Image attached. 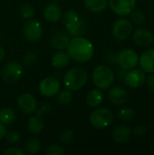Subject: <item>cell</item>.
Wrapping results in <instances>:
<instances>
[{"label": "cell", "mask_w": 154, "mask_h": 155, "mask_svg": "<svg viewBox=\"0 0 154 155\" xmlns=\"http://www.w3.org/2000/svg\"><path fill=\"white\" fill-rule=\"evenodd\" d=\"M15 119V113L13 109L9 107H5L0 110V123L7 125L11 124Z\"/></svg>", "instance_id": "obj_25"}, {"label": "cell", "mask_w": 154, "mask_h": 155, "mask_svg": "<svg viewBox=\"0 0 154 155\" xmlns=\"http://www.w3.org/2000/svg\"><path fill=\"white\" fill-rule=\"evenodd\" d=\"M18 108L25 114H33L37 109V101L31 94H22L17 100Z\"/></svg>", "instance_id": "obj_12"}, {"label": "cell", "mask_w": 154, "mask_h": 155, "mask_svg": "<svg viewBox=\"0 0 154 155\" xmlns=\"http://www.w3.org/2000/svg\"><path fill=\"white\" fill-rule=\"evenodd\" d=\"M70 41L69 35L64 32L55 33L51 38V45L57 50H64L67 47Z\"/></svg>", "instance_id": "obj_21"}, {"label": "cell", "mask_w": 154, "mask_h": 155, "mask_svg": "<svg viewBox=\"0 0 154 155\" xmlns=\"http://www.w3.org/2000/svg\"><path fill=\"white\" fill-rule=\"evenodd\" d=\"M74 137V132L72 130H65L59 135V142L64 144H69Z\"/></svg>", "instance_id": "obj_31"}, {"label": "cell", "mask_w": 154, "mask_h": 155, "mask_svg": "<svg viewBox=\"0 0 154 155\" xmlns=\"http://www.w3.org/2000/svg\"><path fill=\"white\" fill-rule=\"evenodd\" d=\"M108 99L114 105H123L129 101V93L122 86H114L109 91Z\"/></svg>", "instance_id": "obj_13"}, {"label": "cell", "mask_w": 154, "mask_h": 155, "mask_svg": "<svg viewBox=\"0 0 154 155\" xmlns=\"http://www.w3.org/2000/svg\"><path fill=\"white\" fill-rule=\"evenodd\" d=\"M133 32V24L127 18H119L113 26V35L118 41L126 40Z\"/></svg>", "instance_id": "obj_7"}, {"label": "cell", "mask_w": 154, "mask_h": 155, "mask_svg": "<svg viewBox=\"0 0 154 155\" xmlns=\"http://www.w3.org/2000/svg\"><path fill=\"white\" fill-rule=\"evenodd\" d=\"M45 153L47 155H64L65 153L63 147L58 144H52L46 148Z\"/></svg>", "instance_id": "obj_32"}, {"label": "cell", "mask_w": 154, "mask_h": 155, "mask_svg": "<svg viewBox=\"0 0 154 155\" xmlns=\"http://www.w3.org/2000/svg\"><path fill=\"white\" fill-rule=\"evenodd\" d=\"M114 81V74L107 65H98L93 72V83L100 90L110 88Z\"/></svg>", "instance_id": "obj_3"}, {"label": "cell", "mask_w": 154, "mask_h": 155, "mask_svg": "<svg viewBox=\"0 0 154 155\" xmlns=\"http://www.w3.org/2000/svg\"><path fill=\"white\" fill-rule=\"evenodd\" d=\"M70 58L78 63L89 62L94 53V48L90 40L82 36H74L70 39L66 47Z\"/></svg>", "instance_id": "obj_1"}, {"label": "cell", "mask_w": 154, "mask_h": 155, "mask_svg": "<svg viewBox=\"0 0 154 155\" xmlns=\"http://www.w3.org/2000/svg\"><path fill=\"white\" fill-rule=\"evenodd\" d=\"M44 17L50 23H56L62 17V9L56 3H50L44 9Z\"/></svg>", "instance_id": "obj_19"}, {"label": "cell", "mask_w": 154, "mask_h": 155, "mask_svg": "<svg viewBox=\"0 0 154 155\" xmlns=\"http://www.w3.org/2000/svg\"><path fill=\"white\" fill-rule=\"evenodd\" d=\"M60 82L54 77H45L39 84V92L45 97L55 96L60 91Z\"/></svg>", "instance_id": "obj_10"}, {"label": "cell", "mask_w": 154, "mask_h": 155, "mask_svg": "<svg viewBox=\"0 0 154 155\" xmlns=\"http://www.w3.org/2000/svg\"><path fill=\"white\" fill-rule=\"evenodd\" d=\"M4 57H5V50L0 45V62L4 59Z\"/></svg>", "instance_id": "obj_38"}, {"label": "cell", "mask_w": 154, "mask_h": 155, "mask_svg": "<svg viewBox=\"0 0 154 155\" xmlns=\"http://www.w3.org/2000/svg\"><path fill=\"white\" fill-rule=\"evenodd\" d=\"M73 99V94H72V91L65 89V90H62L59 91L58 94H56V101L60 105H68L71 104Z\"/></svg>", "instance_id": "obj_26"}, {"label": "cell", "mask_w": 154, "mask_h": 155, "mask_svg": "<svg viewBox=\"0 0 154 155\" xmlns=\"http://www.w3.org/2000/svg\"><path fill=\"white\" fill-rule=\"evenodd\" d=\"M54 1H55V2H57V1H60V0H54Z\"/></svg>", "instance_id": "obj_39"}, {"label": "cell", "mask_w": 154, "mask_h": 155, "mask_svg": "<svg viewBox=\"0 0 154 155\" xmlns=\"http://www.w3.org/2000/svg\"><path fill=\"white\" fill-rule=\"evenodd\" d=\"M139 64L144 73H154V49L145 51L141 57H139Z\"/></svg>", "instance_id": "obj_17"}, {"label": "cell", "mask_w": 154, "mask_h": 155, "mask_svg": "<svg viewBox=\"0 0 154 155\" xmlns=\"http://www.w3.org/2000/svg\"><path fill=\"white\" fill-rule=\"evenodd\" d=\"M116 62L123 70L129 71L138 65L139 56L133 49L124 48L121 52H119L116 58Z\"/></svg>", "instance_id": "obj_5"}, {"label": "cell", "mask_w": 154, "mask_h": 155, "mask_svg": "<svg viewBox=\"0 0 154 155\" xmlns=\"http://www.w3.org/2000/svg\"><path fill=\"white\" fill-rule=\"evenodd\" d=\"M88 81L86 71L81 67L70 68L64 75L63 82L66 89L75 92L83 88Z\"/></svg>", "instance_id": "obj_2"}, {"label": "cell", "mask_w": 154, "mask_h": 155, "mask_svg": "<svg viewBox=\"0 0 154 155\" xmlns=\"http://www.w3.org/2000/svg\"><path fill=\"white\" fill-rule=\"evenodd\" d=\"M152 43H153V44H154V37H153V40H152Z\"/></svg>", "instance_id": "obj_40"}, {"label": "cell", "mask_w": 154, "mask_h": 155, "mask_svg": "<svg viewBox=\"0 0 154 155\" xmlns=\"http://www.w3.org/2000/svg\"><path fill=\"white\" fill-rule=\"evenodd\" d=\"M6 133H7V128H6V126H5V124H3L0 123V140L3 139V138L5 136Z\"/></svg>", "instance_id": "obj_37"}, {"label": "cell", "mask_w": 154, "mask_h": 155, "mask_svg": "<svg viewBox=\"0 0 154 155\" xmlns=\"http://www.w3.org/2000/svg\"><path fill=\"white\" fill-rule=\"evenodd\" d=\"M103 94L100 89H93L88 92L85 102L91 107H98L103 102Z\"/></svg>", "instance_id": "obj_22"}, {"label": "cell", "mask_w": 154, "mask_h": 155, "mask_svg": "<svg viewBox=\"0 0 154 155\" xmlns=\"http://www.w3.org/2000/svg\"><path fill=\"white\" fill-rule=\"evenodd\" d=\"M23 33L25 37L29 42H37L43 35V27L41 24L34 19H28L24 26Z\"/></svg>", "instance_id": "obj_8"}, {"label": "cell", "mask_w": 154, "mask_h": 155, "mask_svg": "<svg viewBox=\"0 0 154 155\" xmlns=\"http://www.w3.org/2000/svg\"><path fill=\"white\" fill-rule=\"evenodd\" d=\"M132 132L136 136L143 137V136H145L148 134V128L144 124H137V125L134 126V128H133V130Z\"/></svg>", "instance_id": "obj_33"}, {"label": "cell", "mask_w": 154, "mask_h": 155, "mask_svg": "<svg viewBox=\"0 0 154 155\" xmlns=\"http://www.w3.org/2000/svg\"><path fill=\"white\" fill-rule=\"evenodd\" d=\"M66 28L69 35L74 37V36H82L85 34L87 30V25L84 19L81 17H78L77 19L74 20L73 22L64 25Z\"/></svg>", "instance_id": "obj_16"}, {"label": "cell", "mask_w": 154, "mask_h": 155, "mask_svg": "<svg viewBox=\"0 0 154 155\" xmlns=\"http://www.w3.org/2000/svg\"><path fill=\"white\" fill-rule=\"evenodd\" d=\"M70 63V56L67 52L64 50H58L54 53L51 58V64L54 68H64Z\"/></svg>", "instance_id": "obj_20"}, {"label": "cell", "mask_w": 154, "mask_h": 155, "mask_svg": "<svg viewBox=\"0 0 154 155\" xmlns=\"http://www.w3.org/2000/svg\"><path fill=\"white\" fill-rule=\"evenodd\" d=\"M24 70L21 64L15 61H11L5 64V65L4 66L2 72V77L5 83L15 84L21 79Z\"/></svg>", "instance_id": "obj_6"}, {"label": "cell", "mask_w": 154, "mask_h": 155, "mask_svg": "<svg viewBox=\"0 0 154 155\" xmlns=\"http://www.w3.org/2000/svg\"><path fill=\"white\" fill-rule=\"evenodd\" d=\"M133 132L132 129L127 125H119L113 131V140L115 143L123 144L129 141Z\"/></svg>", "instance_id": "obj_18"}, {"label": "cell", "mask_w": 154, "mask_h": 155, "mask_svg": "<svg viewBox=\"0 0 154 155\" xmlns=\"http://www.w3.org/2000/svg\"><path fill=\"white\" fill-rule=\"evenodd\" d=\"M108 5V0H84L85 8L92 13H101Z\"/></svg>", "instance_id": "obj_23"}, {"label": "cell", "mask_w": 154, "mask_h": 155, "mask_svg": "<svg viewBox=\"0 0 154 155\" xmlns=\"http://www.w3.org/2000/svg\"><path fill=\"white\" fill-rule=\"evenodd\" d=\"M5 137L7 143H10V144H17V143H19V142L21 140V135L16 131H9V132H7Z\"/></svg>", "instance_id": "obj_30"}, {"label": "cell", "mask_w": 154, "mask_h": 155, "mask_svg": "<svg viewBox=\"0 0 154 155\" xmlns=\"http://www.w3.org/2000/svg\"><path fill=\"white\" fill-rule=\"evenodd\" d=\"M133 39L135 45H137L138 46L147 47L152 43L153 35L152 32L146 28H138L134 31Z\"/></svg>", "instance_id": "obj_14"}, {"label": "cell", "mask_w": 154, "mask_h": 155, "mask_svg": "<svg viewBox=\"0 0 154 155\" xmlns=\"http://www.w3.org/2000/svg\"><path fill=\"white\" fill-rule=\"evenodd\" d=\"M145 78V73L142 69L133 68L125 74L123 81L131 88H140L144 84Z\"/></svg>", "instance_id": "obj_11"}, {"label": "cell", "mask_w": 154, "mask_h": 155, "mask_svg": "<svg viewBox=\"0 0 154 155\" xmlns=\"http://www.w3.org/2000/svg\"><path fill=\"white\" fill-rule=\"evenodd\" d=\"M5 155H25V152L19 148H9L4 151Z\"/></svg>", "instance_id": "obj_36"}, {"label": "cell", "mask_w": 154, "mask_h": 155, "mask_svg": "<svg viewBox=\"0 0 154 155\" xmlns=\"http://www.w3.org/2000/svg\"><path fill=\"white\" fill-rule=\"evenodd\" d=\"M108 5L118 15L126 16L135 9L136 0H108Z\"/></svg>", "instance_id": "obj_9"}, {"label": "cell", "mask_w": 154, "mask_h": 155, "mask_svg": "<svg viewBox=\"0 0 154 155\" xmlns=\"http://www.w3.org/2000/svg\"><path fill=\"white\" fill-rule=\"evenodd\" d=\"M25 152L29 154H35L41 149V143L40 140L36 137L29 138L25 143Z\"/></svg>", "instance_id": "obj_24"}, {"label": "cell", "mask_w": 154, "mask_h": 155, "mask_svg": "<svg viewBox=\"0 0 154 155\" xmlns=\"http://www.w3.org/2000/svg\"><path fill=\"white\" fill-rule=\"evenodd\" d=\"M35 62H36V55L32 52L27 53L23 58V63L26 66H32L35 64Z\"/></svg>", "instance_id": "obj_34"}, {"label": "cell", "mask_w": 154, "mask_h": 155, "mask_svg": "<svg viewBox=\"0 0 154 155\" xmlns=\"http://www.w3.org/2000/svg\"><path fill=\"white\" fill-rule=\"evenodd\" d=\"M135 115V111L131 107H123L118 113V118L124 122H130Z\"/></svg>", "instance_id": "obj_28"}, {"label": "cell", "mask_w": 154, "mask_h": 155, "mask_svg": "<svg viewBox=\"0 0 154 155\" xmlns=\"http://www.w3.org/2000/svg\"><path fill=\"white\" fill-rule=\"evenodd\" d=\"M130 18H131L130 21L132 22V24H134L137 25H143L146 21L145 14L142 10H139V9H135V10L133 9L130 14Z\"/></svg>", "instance_id": "obj_27"}, {"label": "cell", "mask_w": 154, "mask_h": 155, "mask_svg": "<svg viewBox=\"0 0 154 155\" xmlns=\"http://www.w3.org/2000/svg\"><path fill=\"white\" fill-rule=\"evenodd\" d=\"M19 12H20L21 16L23 18H25V19H31L34 15V7L31 5H28V4L21 5L20 9H19Z\"/></svg>", "instance_id": "obj_29"}, {"label": "cell", "mask_w": 154, "mask_h": 155, "mask_svg": "<svg viewBox=\"0 0 154 155\" xmlns=\"http://www.w3.org/2000/svg\"><path fill=\"white\" fill-rule=\"evenodd\" d=\"M44 113L39 108L35 114L32 116L27 124V130L33 134H39L43 132L44 128V122L43 119V115Z\"/></svg>", "instance_id": "obj_15"}, {"label": "cell", "mask_w": 154, "mask_h": 155, "mask_svg": "<svg viewBox=\"0 0 154 155\" xmlns=\"http://www.w3.org/2000/svg\"><path fill=\"white\" fill-rule=\"evenodd\" d=\"M113 120V114L106 107H99L93 110L89 117L90 124L96 129H105L111 125Z\"/></svg>", "instance_id": "obj_4"}, {"label": "cell", "mask_w": 154, "mask_h": 155, "mask_svg": "<svg viewBox=\"0 0 154 155\" xmlns=\"http://www.w3.org/2000/svg\"><path fill=\"white\" fill-rule=\"evenodd\" d=\"M144 84H146L147 88H148L151 92L154 93V73L153 74H150V75H148V76L145 78Z\"/></svg>", "instance_id": "obj_35"}]
</instances>
